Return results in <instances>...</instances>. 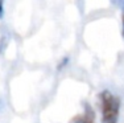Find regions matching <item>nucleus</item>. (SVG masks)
I'll use <instances>...</instances> for the list:
<instances>
[{"instance_id":"obj_2","label":"nucleus","mask_w":124,"mask_h":123,"mask_svg":"<svg viewBox=\"0 0 124 123\" xmlns=\"http://www.w3.org/2000/svg\"><path fill=\"white\" fill-rule=\"evenodd\" d=\"M93 113H91L90 109H87V113L83 114V115L78 116L75 119V123H94V118H93Z\"/></svg>"},{"instance_id":"obj_3","label":"nucleus","mask_w":124,"mask_h":123,"mask_svg":"<svg viewBox=\"0 0 124 123\" xmlns=\"http://www.w3.org/2000/svg\"><path fill=\"white\" fill-rule=\"evenodd\" d=\"M3 13H4V8H3V3L0 1V19L3 17Z\"/></svg>"},{"instance_id":"obj_1","label":"nucleus","mask_w":124,"mask_h":123,"mask_svg":"<svg viewBox=\"0 0 124 123\" xmlns=\"http://www.w3.org/2000/svg\"><path fill=\"white\" fill-rule=\"evenodd\" d=\"M99 103L102 110V123H117L120 99L111 91L104 90L99 94Z\"/></svg>"},{"instance_id":"obj_4","label":"nucleus","mask_w":124,"mask_h":123,"mask_svg":"<svg viewBox=\"0 0 124 123\" xmlns=\"http://www.w3.org/2000/svg\"><path fill=\"white\" fill-rule=\"evenodd\" d=\"M119 5H120V7L123 8V11H124V1H122V3H119Z\"/></svg>"}]
</instances>
